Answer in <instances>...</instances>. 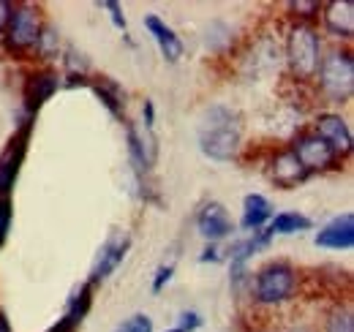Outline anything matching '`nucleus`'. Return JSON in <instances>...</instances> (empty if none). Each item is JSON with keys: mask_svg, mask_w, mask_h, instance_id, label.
Returning <instances> with one entry per match:
<instances>
[{"mask_svg": "<svg viewBox=\"0 0 354 332\" xmlns=\"http://www.w3.org/2000/svg\"><path fill=\"white\" fill-rule=\"evenodd\" d=\"M199 150L213 161H232L243 142V123L232 107L216 104L202 115L199 123Z\"/></svg>", "mask_w": 354, "mask_h": 332, "instance_id": "f257e3e1", "label": "nucleus"}, {"mask_svg": "<svg viewBox=\"0 0 354 332\" xmlns=\"http://www.w3.org/2000/svg\"><path fill=\"white\" fill-rule=\"evenodd\" d=\"M319 33L306 25V22H297L289 28V39H286V57H289V68L292 74L300 80V82H308L316 77L319 66H322V57H319Z\"/></svg>", "mask_w": 354, "mask_h": 332, "instance_id": "f03ea898", "label": "nucleus"}, {"mask_svg": "<svg viewBox=\"0 0 354 332\" xmlns=\"http://www.w3.org/2000/svg\"><path fill=\"white\" fill-rule=\"evenodd\" d=\"M319 84H322V93L333 104H346L354 90L352 52L341 49V52H333L330 57H324L322 66H319Z\"/></svg>", "mask_w": 354, "mask_h": 332, "instance_id": "7ed1b4c3", "label": "nucleus"}, {"mask_svg": "<svg viewBox=\"0 0 354 332\" xmlns=\"http://www.w3.org/2000/svg\"><path fill=\"white\" fill-rule=\"evenodd\" d=\"M295 289H297V270L289 261H270L257 273L254 297L262 305H281L292 299Z\"/></svg>", "mask_w": 354, "mask_h": 332, "instance_id": "20e7f679", "label": "nucleus"}, {"mask_svg": "<svg viewBox=\"0 0 354 332\" xmlns=\"http://www.w3.org/2000/svg\"><path fill=\"white\" fill-rule=\"evenodd\" d=\"M33 120L36 118H25L22 125L14 131L11 142L6 145V150L0 153V196H8L14 191V183L19 177V169L25 161V153H28V142H30V131H33Z\"/></svg>", "mask_w": 354, "mask_h": 332, "instance_id": "39448f33", "label": "nucleus"}, {"mask_svg": "<svg viewBox=\"0 0 354 332\" xmlns=\"http://www.w3.org/2000/svg\"><path fill=\"white\" fill-rule=\"evenodd\" d=\"M41 14L33 6H14V14L6 28V46L8 52H25L33 49L41 36Z\"/></svg>", "mask_w": 354, "mask_h": 332, "instance_id": "423d86ee", "label": "nucleus"}, {"mask_svg": "<svg viewBox=\"0 0 354 332\" xmlns=\"http://www.w3.org/2000/svg\"><path fill=\"white\" fill-rule=\"evenodd\" d=\"M270 243H272V234H270V229H259V232H251L248 237H243V240H234L232 246H229V270H232V284L237 286L240 281H245V275H248V261L257 256V253H262V250L270 248Z\"/></svg>", "mask_w": 354, "mask_h": 332, "instance_id": "0eeeda50", "label": "nucleus"}, {"mask_svg": "<svg viewBox=\"0 0 354 332\" xmlns=\"http://www.w3.org/2000/svg\"><path fill=\"white\" fill-rule=\"evenodd\" d=\"M295 158L300 161V166L306 172H324V169H333L338 164V156L330 150V145L324 139H319L316 133H303L295 139V147H292Z\"/></svg>", "mask_w": 354, "mask_h": 332, "instance_id": "6e6552de", "label": "nucleus"}, {"mask_svg": "<svg viewBox=\"0 0 354 332\" xmlns=\"http://www.w3.org/2000/svg\"><path fill=\"white\" fill-rule=\"evenodd\" d=\"M131 248V237L129 234H112L101 250H98V256H95V264H93V270H90V278L88 284L90 286H98V284H104L120 264H123V259H126V253Z\"/></svg>", "mask_w": 354, "mask_h": 332, "instance_id": "1a4fd4ad", "label": "nucleus"}, {"mask_svg": "<svg viewBox=\"0 0 354 332\" xmlns=\"http://www.w3.org/2000/svg\"><path fill=\"white\" fill-rule=\"evenodd\" d=\"M60 77L57 71L52 68H41V71H33L28 80H25V87H22V101H25V109L30 118H36V112L44 107L46 101L60 90Z\"/></svg>", "mask_w": 354, "mask_h": 332, "instance_id": "9d476101", "label": "nucleus"}, {"mask_svg": "<svg viewBox=\"0 0 354 332\" xmlns=\"http://www.w3.org/2000/svg\"><path fill=\"white\" fill-rule=\"evenodd\" d=\"M126 136H129V153H131L133 169L142 174V172H150L156 164V156H158V145H156V133L153 128L147 125H126Z\"/></svg>", "mask_w": 354, "mask_h": 332, "instance_id": "9b49d317", "label": "nucleus"}, {"mask_svg": "<svg viewBox=\"0 0 354 332\" xmlns=\"http://www.w3.org/2000/svg\"><path fill=\"white\" fill-rule=\"evenodd\" d=\"M313 133L319 139H324L330 145V150L341 158V156H349L352 153V128L349 123L341 118V115H333V112H324L316 118L313 125Z\"/></svg>", "mask_w": 354, "mask_h": 332, "instance_id": "f8f14e48", "label": "nucleus"}, {"mask_svg": "<svg viewBox=\"0 0 354 332\" xmlns=\"http://www.w3.org/2000/svg\"><path fill=\"white\" fill-rule=\"evenodd\" d=\"M196 229L205 240H210L216 246L218 240L229 237L234 232V223H232V218H229V212L221 202H207L196 215Z\"/></svg>", "mask_w": 354, "mask_h": 332, "instance_id": "ddd939ff", "label": "nucleus"}, {"mask_svg": "<svg viewBox=\"0 0 354 332\" xmlns=\"http://www.w3.org/2000/svg\"><path fill=\"white\" fill-rule=\"evenodd\" d=\"M319 248H330V250H349L354 246V215L352 212H344L338 218H333L330 223H324L319 232H316V240H313Z\"/></svg>", "mask_w": 354, "mask_h": 332, "instance_id": "4468645a", "label": "nucleus"}, {"mask_svg": "<svg viewBox=\"0 0 354 332\" xmlns=\"http://www.w3.org/2000/svg\"><path fill=\"white\" fill-rule=\"evenodd\" d=\"M145 28L150 30V36L156 39L158 44V49H161V55H164V60H169V63H177L180 57H183V52H185V46L180 42V36H177L175 30L161 19V17H156V14H147L145 17Z\"/></svg>", "mask_w": 354, "mask_h": 332, "instance_id": "2eb2a0df", "label": "nucleus"}, {"mask_svg": "<svg viewBox=\"0 0 354 332\" xmlns=\"http://www.w3.org/2000/svg\"><path fill=\"white\" fill-rule=\"evenodd\" d=\"M270 177H272L275 185H281V188H295V185H300L303 180H308V172L300 166V161L295 158L292 150H281V153L272 158V164H270Z\"/></svg>", "mask_w": 354, "mask_h": 332, "instance_id": "dca6fc26", "label": "nucleus"}, {"mask_svg": "<svg viewBox=\"0 0 354 332\" xmlns=\"http://www.w3.org/2000/svg\"><path fill=\"white\" fill-rule=\"evenodd\" d=\"M322 17H324V25L341 36V39H352L354 33V3L352 0H333L327 6H322Z\"/></svg>", "mask_w": 354, "mask_h": 332, "instance_id": "f3484780", "label": "nucleus"}, {"mask_svg": "<svg viewBox=\"0 0 354 332\" xmlns=\"http://www.w3.org/2000/svg\"><path fill=\"white\" fill-rule=\"evenodd\" d=\"M272 218V205L270 199L262 194H248L243 199V218H240V226L245 232H259L265 229V223Z\"/></svg>", "mask_w": 354, "mask_h": 332, "instance_id": "a211bd4d", "label": "nucleus"}, {"mask_svg": "<svg viewBox=\"0 0 354 332\" xmlns=\"http://www.w3.org/2000/svg\"><path fill=\"white\" fill-rule=\"evenodd\" d=\"M310 226V218L308 215H303V212H295V210H289V212H278L275 218H270V234L275 237V234H300V232H308Z\"/></svg>", "mask_w": 354, "mask_h": 332, "instance_id": "6ab92c4d", "label": "nucleus"}, {"mask_svg": "<svg viewBox=\"0 0 354 332\" xmlns=\"http://www.w3.org/2000/svg\"><path fill=\"white\" fill-rule=\"evenodd\" d=\"M93 93L115 118H123V90L112 80H101L98 84H93Z\"/></svg>", "mask_w": 354, "mask_h": 332, "instance_id": "aec40b11", "label": "nucleus"}, {"mask_svg": "<svg viewBox=\"0 0 354 332\" xmlns=\"http://www.w3.org/2000/svg\"><path fill=\"white\" fill-rule=\"evenodd\" d=\"M90 305H93V286H90L88 281H85L80 289L74 291L71 297H68V305H66V316H68V319H74L77 324H82V322H85V316L90 313Z\"/></svg>", "mask_w": 354, "mask_h": 332, "instance_id": "412c9836", "label": "nucleus"}, {"mask_svg": "<svg viewBox=\"0 0 354 332\" xmlns=\"http://www.w3.org/2000/svg\"><path fill=\"white\" fill-rule=\"evenodd\" d=\"M36 49H39V55H41L44 60L57 57V49H60V36L55 33V28H41V36H39Z\"/></svg>", "mask_w": 354, "mask_h": 332, "instance_id": "4be33fe9", "label": "nucleus"}, {"mask_svg": "<svg viewBox=\"0 0 354 332\" xmlns=\"http://www.w3.org/2000/svg\"><path fill=\"white\" fill-rule=\"evenodd\" d=\"M115 332H153V319L147 313H133L129 319H123Z\"/></svg>", "mask_w": 354, "mask_h": 332, "instance_id": "5701e85b", "label": "nucleus"}, {"mask_svg": "<svg viewBox=\"0 0 354 332\" xmlns=\"http://www.w3.org/2000/svg\"><path fill=\"white\" fill-rule=\"evenodd\" d=\"M324 332H354L352 313H349V311H344V308L333 311V313H330V319H327V330Z\"/></svg>", "mask_w": 354, "mask_h": 332, "instance_id": "b1692460", "label": "nucleus"}, {"mask_svg": "<svg viewBox=\"0 0 354 332\" xmlns=\"http://www.w3.org/2000/svg\"><path fill=\"white\" fill-rule=\"evenodd\" d=\"M172 275H175V264H161L158 270H156V275H153V294H161V291L167 289V284L172 281Z\"/></svg>", "mask_w": 354, "mask_h": 332, "instance_id": "393cba45", "label": "nucleus"}, {"mask_svg": "<svg viewBox=\"0 0 354 332\" xmlns=\"http://www.w3.org/2000/svg\"><path fill=\"white\" fill-rule=\"evenodd\" d=\"M289 11H295L303 19H310V17H316L322 11V3H316V0H295V3H289Z\"/></svg>", "mask_w": 354, "mask_h": 332, "instance_id": "a878e982", "label": "nucleus"}, {"mask_svg": "<svg viewBox=\"0 0 354 332\" xmlns=\"http://www.w3.org/2000/svg\"><path fill=\"white\" fill-rule=\"evenodd\" d=\"M202 327V316L196 311H183L177 316V330L180 332H196Z\"/></svg>", "mask_w": 354, "mask_h": 332, "instance_id": "bb28decb", "label": "nucleus"}, {"mask_svg": "<svg viewBox=\"0 0 354 332\" xmlns=\"http://www.w3.org/2000/svg\"><path fill=\"white\" fill-rule=\"evenodd\" d=\"M101 8H106V11H109V19H112V25H115L118 30H126V28H129V22H126V17H123V6H120V3L106 0V3H101Z\"/></svg>", "mask_w": 354, "mask_h": 332, "instance_id": "cd10ccee", "label": "nucleus"}, {"mask_svg": "<svg viewBox=\"0 0 354 332\" xmlns=\"http://www.w3.org/2000/svg\"><path fill=\"white\" fill-rule=\"evenodd\" d=\"M8 226H11V199L8 196H0V246L8 234Z\"/></svg>", "mask_w": 354, "mask_h": 332, "instance_id": "c85d7f7f", "label": "nucleus"}, {"mask_svg": "<svg viewBox=\"0 0 354 332\" xmlns=\"http://www.w3.org/2000/svg\"><path fill=\"white\" fill-rule=\"evenodd\" d=\"M77 330H80V324L63 313V316H60V319H57V322H55L46 332H77Z\"/></svg>", "mask_w": 354, "mask_h": 332, "instance_id": "c756f323", "label": "nucleus"}, {"mask_svg": "<svg viewBox=\"0 0 354 332\" xmlns=\"http://www.w3.org/2000/svg\"><path fill=\"white\" fill-rule=\"evenodd\" d=\"M11 14H14V6H11L8 0H0V33H6V28H8V19H11Z\"/></svg>", "mask_w": 354, "mask_h": 332, "instance_id": "7c9ffc66", "label": "nucleus"}, {"mask_svg": "<svg viewBox=\"0 0 354 332\" xmlns=\"http://www.w3.org/2000/svg\"><path fill=\"white\" fill-rule=\"evenodd\" d=\"M199 261H202V264H207V261H213V264H216V261H221V253H218V248H216V246L210 243L207 248L202 250V256H199Z\"/></svg>", "mask_w": 354, "mask_h": 332, "instance_id": "2f4dec72", "label": "nucleus"}, {"mask_svg": "<svg viewBox=\"0 0 354 332\" xmlns=\"http://www.w3.org/2000/svg\"><path fill=\"white\" fill-rule=\"evenodd\" d=\"M142 115H145V123L147 128H153V120H156V107H153V101H145V107H142Z\"/></svg>", "mask_w": 354, "mask_h": 332, "instance_id": "473e14b6", "label": "nucleus"}, {"mask_svg": "<svg viewBox=\"0 0 354 332\" xmlns=\"http://www.w3.org/2000/svg\"><path fill=\"white\" fill-rule=\"evenodd\" d=\"M0 332H11V324H8V319H6L3 311H0Z\"/></svg>", "mask_w": 354, "mask_h": 332, "instance_id": "72a5a7b5", "label": "nucleus"}, {"mask_svg": "<svg viewBox=\"0 0 354 332\" xmlns=\"http://www.w3.org/2000/svg\"><path fill=\"white\" fill-rule=\"evenodd\" d=\"M292 332H310V330H303V327H300V330H292Z\"/></svg>", "mask_w": 354, "mask_h": 332, "instance_id": "f704fd0d", "label": "nucleus"}, {"mask_svg": "<svg viewBox=\"0 0 354 332\" xmlns=\"http://www.w3.org/2000/svg\"><path fill=\"white\" fill-rule=\"evenodd\" d=\"M167 332H180V330H177V327H175V330H167Z\"/></svg>", "mask_w": 354, "mask_h": 332, "instance_id": "c9c22d12", "label": "nucleus"}]
</instances>
